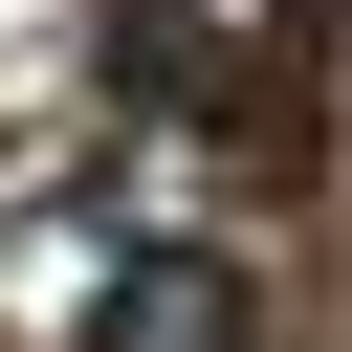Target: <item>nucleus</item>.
<instances>
[{"label":"nucleus","mask_w":352,"mask_h":352,"mask_svg":"<svg viewBox=\"0 0 352 352\" xmlns=\"http://www.w3.org/2000/svg\"><path fill=\"white\" fill-rule=\"evenodd\" d=\"M88 352H242V264L132 242V264H110V308H88Z\"/></svg>","instance_id":"f257e3e1"}]
</instances>
